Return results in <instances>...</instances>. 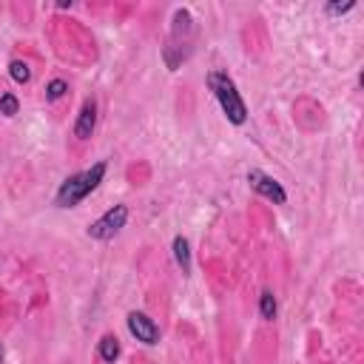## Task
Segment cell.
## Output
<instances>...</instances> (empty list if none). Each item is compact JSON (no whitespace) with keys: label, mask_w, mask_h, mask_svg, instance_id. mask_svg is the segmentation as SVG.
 I'll return each mask as SVG.
<instances>
[{"label":"cell","mask_w":364,"mask_h":364,"mask_svg":"<svg viewBox=\"0 0 364 364\" xmlns=\"http://www.w3.org/2000/svg\"><path fill=\"white\" fill-rule=\"evenodd\" d=\"M102 176H105V162H97V165H91L88 171H80V173L68 176V179L60 185V191H57V205H60V208H74L77 202H82V199L102 182Z\"/></svg>","instance_id":"obj_1"},{"label":"cell","mask_w":364,"mask_h":364,"mask_svg":"<svg viewBox=\"0 0 364 364\" xmlns=\"http://www.w3.org/2000/svg\"><path fill=\"white\" fill-rule=\"evenodd\" d=\"M208 85H210L213 97L219 100V105H222L225 117H228L230 122L242 125V122H245V117H247V108H245V102H242V97H239V91H236L233 80H230L228 74H222V71H210V74H208Z\"/></svg>","instance_id":"obj_2"},{"label":"cell","mask_w":364,"mask_h":364,"mask_svg":"<svg viewBox=\"0 0 364 364\" xmlns=\"http://www.w3.org/2000/svg\"><path fill=\"white\" fill-rule=\"evenodd\" d=\"M125 219H128V208L125 205H114V208H108L97 222H91L88 225V236L91 239H111L122 225H125Z\"/></svg>","instance_id":"obj_3"},{"label":"cell","mask_w":364,"mask_h":364,"mask_svg":"<svg viewBox=\"0 0 364 364\" xmlns=\"http://www.w3.org/2000/svg\"><path fill=\"white\" fill-rule=\"evenodd\" d=\"M247 182H250V188H253L256 193H262L264 199H270V202H276V205H284L287 193H284V188H282L273 176H267V173H262V171H250V173H247Z\"/></svg>","instance_id":"obj_4"},{"label":"cell","mask_w":364,"mask_h":364,"mask_svg":"<svg viewBox=\"0 0 364 364\" xmlns=\"http://www.w3.org/2000/svg\"><path fill=\"white\" fill-rule=\"evenodd\" d=\"M128 330L136 336V341H145V344H156L159 341V327L145 313H131L128 316Z\"/></svg>","instance_id":"obj_5"},{"label":"cell","mask_w":364,"mask_h":364,"mask_svg":"<svg viewBox=\"0 0 364 364\" xmlns=\"http://www.w3.org/2000/svg\"><path fill=\"white\" fill-rule=\"evenodd\" d=\"M94 122H97V102L94 100H85L82 108H80V117H77V125H74V134L80 139H88L91 131H94Z\"/></svg>","instance_id":"obj_6"},{"label":"cell","mask_w":364,"mask_h":364,"mask_svg":"<svg viewBox=\"0 0 364 364\" xmlns=\"http://www.w3.org/2000/svg\"><path fill=\"white\" fill-rule=\"evenodd\" d=\"M173 256H176L182 273H191V253H188V242H185V236H176V239H173Z\"/></svg>","instance_id":"obj_7"},{"label":"cell","mask_w":364,"mask_h":364,"mask_svg":"<svg viewBox=\"0 0 364 364\" xmlns=\"http://www.w3.org/2000/svg\"><path fill=\"white\" fill-rule=\"evenodd\" d=\"M100 355H102V361H114V358L119 355V344H117L114 336H105V338L100 341Z\"/></svg>","instance_id":"obj_8"},{"label":"cell","mask_w":364,"mask_h":364,"mask_svg":"<svg viewBox=\"0 0 364 364\" xmlns=\"http://www.w3.org/2000/svg\"><path fill=\"white\" fill-rule=\"evenodd\" d=\"M259 310H262V316H264V318H273V316H276V299H273V293H270V290H264V293H262Z\"/></svg>","instance_id":"obj_9"},{"label":"cell","mask_w":364,"mask_h":364,"mask_svg":"<svg viewBox=\"0 0 364 364\" xmlns=\"http://www.w3.org/2000/svg\"><path fill=\"white\" fill-rule=\"evenodd\" d=\"M9 68H11V77H14L17 82H28V77H31V71H28V65H26V63H20V60H14V63H11Z\"/></svg>","instance_id":"obj_10"},{"label":"cell","mask_w":364,"mask_h":364,"mask_svg":"<svg viewBox=\"0 0 364 364\" xmlns=\"http://www.w3.org/2000/svg\"><path fill=\"white\" fill-rule=\"evenodd\" d=\"M0 111H3L6 117H14V114H17V97H14V94H3V97H0Z\"/></svg>","instance_id":"obj_11"},{"label":"cell","mask_w":364,"mask_h":364,"mask_svg":"<svg viewBox=\"0 0 364 364\" xmlns=\"http://www.w3.org/2000/svg\"><path fill=\"white\" fill-rule=\"evenodd\" d=\"M65 88H68V85H65L63 80H51L48 88H46V97H48V100H60V97L65 94Z\"/></svg>","instance_id":"obj_12"},{"label":"cell","mask_w":364,"mask_h":364,"mask_svg":"<svg viewBox=\"0 0 364 364\" xmlns=\"http://www.w3.org/2000/svg\"><path fill=\"white\" fill-rule=\"evenodd\" d=\"M333 14H341V11H350L353 9V3H333V6H327Z\"/></svg>","instance_id":"obj_13"},{"label":"cell","mask_w":364,"mask_h":364,"mask_svg":"<svg viewBox=\"0 0 364 364\" xmlns=\"http://www.w3.org/2000/svg\"><path fill=\"white\" fill-rule=\"evenodd\" d=\"M0 364H3V344H0Z\"/></svg>","instance_id":"obj_14"}]
</instances>
